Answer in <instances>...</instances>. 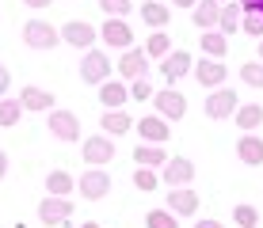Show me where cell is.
Masks as SVG:
<instances>
[{"label": "cell", "instance_id": "cell-1", "mask_svg": "<svg viewBox=\"0 0 263 228\" xmlns=\"http://www.w3.org/2000/svg\"><path fill=\"white\" fill-rule=\"evenodd\" d=\"M111 72H115V61L107 57L103 50H84V57H80V80L84 84H103V80H111Z\"/></svg>", "mask_w": 263, "mask_h": 228}, {"label": "cell", "instance_id": "cell-2", "mask_svg": "<svg viewBox=\"0 0 263 228\" xmlns=\"http://www.w3.org/2000/svg\"><path fill=\"white\" fill-rule=\"evenodd\" d=\"M77 194L84 198V202H99V198L111 194V175H107L103 168H88L84 175L77 179Z\"/></svg>", "mask_w": 263, "mask_h": 228}, {"label": "cell", "instance_id": "cell-3", "mask_svg": "<svg viewBox=\"0 0 263 228\" xmlns=\"http://www.w3.org/2000/svg\"><path fill=\"white\" fill-rule=\"evenodd\" d=\"M23 42L31 50H53L61 42V31H53V23H46V19H27L23 23Z\"/></svg>", "mask_w": 263, "mask_h": 228}, {"label": "cell", "instance_id": "cell-4", "mask_svg": "<svg viewBox=\"0 0 263 228\" xmlns=\"http://www.w3.org/2000/svg\"><path fill=\"white\" fill-rule=\"evenodd\" d=\"M80 156H84L88 168H103V163L115 160V141L107 133H96V137H84V144H80Z\"/></svg>", "mask_w": 263, "mask_h": 228}, {"label": "cell", "instance_id": "cell-5", "mask_svg": "<svg viewBox=\"0 0 263 228\" xmlns=\"http://www.w3.org/2000/svg\"><path fill=\"white\" fill-rule=\"evenodd\" d=\"M39 221L46 224V228L69 224V221H72V202H69V198H53V194H46V198L39 202Z\"/></svg>", "mask_w": 263, "mask_h": 228}, {"label": "cell", "instance_id": "cell-6", "mask_svg": "<svg viewBox=\"0 0 263 228\" xmlns=\"http://www.w3.org/2000/svg\"><path fill=\"white\" fill-rule=\"evenodd\" d=\"M153 107H157V114L164 118V122H179V118L187 114V95L176 88H164L153 95Z\"/></svg>", "mask_w": 263, "mask_h": 228}, {"label": "cell", "instance_id": "cell-7", "mask_svg": "<svg viewBox=\"0 0 263 228\" xmlns=\"http://www.w3.org/2000/svg\"><path fill=\"white\" fill-rule=\"evenodd\" d=\"M160 182H168V190H176V186H191L195 182V163L187 160V156H176V160H164V168H160Z\"/></svg>", "mask_w": 263, "mask_h": 228}, {"label": "cell", "instance_id": "cell-8", "mask_svg": "<svg viewBox=\"0 0 263 228\" xmlns=\"http://www.w3.org/2000/svg\"><path fill=\"white\" fill-rule=\"evenodd\" d=\"M237 91L233 88H214L210 95H206V118H214V122H221V118H233L237 114Z\"/></svg>", "mask_w": 263, "mask_h": 228}, {"label": "cell", "instance_id": "cell-9", "mask_svg": "<svg viewBox=\"0 0 263 228\" xmlns=\"http://www.w3.org/2000/svg\"><path fill=\"white\" fill-rule=\"evenodd\" d=\"M46 126H50V133L58 137V141H69V144L80 141V118L72 111H50Z\"/></svg>", "mask_w": 263, "mask_h": 228}, {"label": "cell", "instance_id": "cell-10", "mask_svg": "<svg viewBox=\"0 0 263 228\" xmlns=\"http://www.w3.org/2000/svg\"><path fill=\"white\" fill-rule=\"evenodd\" d=\"M99 38V31L88 19H69L65 27H61V42H69V46H77V50H92Z\"/></svg>", "mask_w": 263, "mask_h": 228}, {"label": "cell", "instance_id": "cell-11", "mask_svg": "<svg viewBox=\"0 0 263 228\" xmlns=\"http://www.w3.org/2000/svg\"><path fill=\"white\" fill-rule=\"evenodd\" d=\"M134 130H138V137L149 141V144H168V137H172V126L160 114H141L138 122H134Z\"/></svg>", "mask_w": 263, "mask_h": 228}, {"label": "cell", "instance_id": "cell-12", "mask_svg": "<svg viewBox=\"0 0 263 228\" xmlns=\"http://www.w3.org/2000/svg\"><path fill=\"white\" fill-rule=\"evenodd\" d=\"M195 80H198V84H202V88H221L225 84V76H229V69H225V61H217V57H202V61H195Z\"/></svg>", "mask_w": 263, "mask_h": 228}, {"label": "cell", "instance_id": "cell-13", "mask_svg": "<svg viewBox=\"0 0 263 228\" xmlns=\"http://www.w3.org/2000/svg\"><path fill=\"white\" fill-rule=\"evenodd\" d=\"M191 69H195V57H191V53H183V50H172L168 57H160V76H164L168 84H179Z\"/></svg>", "mask_w": 263, "mask_h": 228}, {"label": "cell", "instance_id": "cell-14", "mask_svg": "<svg viewBox=\"0 0 263 228\" xmlns=\"http://www.w3.org/2000/svg\"><path fill=\"white\" fill-rule=\"evenodd\" d=\"M99 38H103V46H111V50H130L134 46V27L122 23V19H107L99 27Z\"/></svg>", "mask_w": 263, "mask_h": 228}, {"label": "cell", "instance_id": "cell-15", "mask_svg": "<svg viewBox=\"0 0 263 228\" xmlns=\"http://www.w3.org/2000/svg\"><path fill=\"white\" fill-rule=\"evenodd\" d=\"M119 76L122 80H145L149 76V57H145V50L138 46H130V50L119 57Z\"/></svg>", "mask_w": 263, "mask_h": 228}, {"label": "cell", "instance_id": "cell-16", "mask_svg": "<svg viewBox=\"0 0 263 228\" xmlns=\"http://www.w3.org/2000/svg\"><path fill=\"white\" fill-rule=\"evenodd\" d=\"M20 107H23V111H34V114H50L53 111V95L46 88H39V84H23Z\"/></svg>", "mask_w": 263, "mask_h": 228}, {"label": "cell", "instance_id": "cell-17", "mask_svg": "<svg viewBox=\"0 0 263 228\" xmlns=\"http://www.w3.org/2000/svg\"><path fill=\"white\" fill-rule=\"evenodd\" d=\"M198 205H202V202H198V194H195L191 186H176V190H168V209H172L176 217H195V213H198Z\"/></svg>", "mask_w": 263, "mask_h": 228}, {"label": "cell", "instance_id": "cell-18", "mask_svg": "<svg viewBox=\"0 0 263 228\" xmlns=\"http://www.w3.org/2000/svg\"><path fill=\"white\" fill-rule=\"evenodd\" d=\"M217 15H221V0H198L191 8V23L198 31H217Z\"/></svg>", "mask_w": 263, "mask_h": 228}, {"label": "cell", "instance_id": "cell-19", "mask_svg": "<svg viewBox=\"0 0 263 228\" xmlns=\"http://www.w3.org/2000/svg\"><path fill=\"white\" fill-rule=\"evenodd\" d=\"M164 160H168V152H164V144H149V141H141V144H134V163L138 168H164Z\"/></svg>", "mask_w": 263, "mask_h": 228}, {"label": "cell", "instance_id": "cell-20", "mask_svg": "<svg viewBox=\"0 0 263 228\" xmlns=\"http://www.w3.org/2000/svg\"><path fill=\"white\" fill-rule=\"evenodd\" d=\"M126 99H130V88L126 84H115V80H103V84H99V103H103V111H122Z\"/></svg>", "mask_w": 263, "mask_h": 228}, {"label": "cell", "instance_id": "cell-21", "mask_svg": "<svg viewBox=\"0 0 263 228\" xmlns=\"http://www.w3.org/2000/svg\"><path fill=\"white\" fill-rule=\"evenodd\" d=\"M237 160L248 163V168H259V163H263V141L256 133H244L237 141Z\"/></svg>", "mask_w": 263, "mask_h": 228}, {"label": "cell", "instance_id": "cell-22", "mask_svg": "<svg viewBox=\"0 0 263 228\" xmlns=\"http://www.w3.org/2000/svg\"><path fill=\"white\" fill-rule=\"evenodd\" d=\"M141 19L153 27V31H164L168 19H172V8L164 4V0H145L141 4Z\"/></svg>", "mask_w": 263, "mask_h": 228}, {"label": "cell", "instance_id": "cell-23", "mask_svg": "<svg viewBox=\"0 0 263 228\" xmlns=\"http://www.w3.org/2000/svg\"><path fill=\"white\" fill-rule=\"evenodd\" d=\"M99 126H103L107 137H126L134 130V118L126 111H107V114H99Z\"/></svg>", "mask_w": 263, "mask_h": 228}, {"label": "cell", "instance_id": "cell-24", "mask_svg": "<svg viewBox=\"0 0 263 228\" xmlns=\"http://www.w3.org/2000/svg\"><path fill=\"white\" fill-rule=\"evenodd\" d=\"M244 19V8H240V0H229V4H221V15H217V31L229 38V34H237V27Z\"/></svg>", "mask_w": 263, "mask_h": 228}, {"label": "cell", "instance_id": "cell-25", "mask_svg": "<svg viewBox=\"0 0 263 228\" xmlns=\"http://www.w3.org/2000/svg\"><path fill=\"white\" fill-rule=\"evenodd\" d=\"M233 118H237V126H240L244 133H256L259 126H263V107L259 103H240Z\"/></svg>", "mask_w": 263, "mask_h": 228}, {"label": "cell", "instance_id": "cell-26", "mask_svg": "<svg viewBox=\"0 0 263 228\" xmlns=\"http://www.w3.org/2000/svg\"><path fill=\"white\" fill-rule=\"evenodd\" d=\"M198 46H202V57H217V61H221L225 53H229V38H225L221 31H202Z\"/></svg>", "mask_w": 263, "mask_h": 228}, {"label": "cell", "instance_id": "cell-27", "mask_svg": "<svg viewBox=\"0 0 263 228\" xmlns=\"http://www.w3.org/2000/svg\"><path fill=\"white\" fill-rule=\"evenodd\" d=\"M72 190H77V179H72L69 171H50V175H46V194H53V198H69Z\"/></svg>", "mask_w": 263, "mask_h": 228}, {"label": "cell", "instance_id": "cell-28", "mask_svg": "<svg viewBox=\"0 0 263 228\" xmlns=\"http://www.w3.org/2000/svg\"><path fill=\"white\" fill-rule=\"evenodd\" d=\"M141 50H145V57H168V53H172V38L164 31H153L149 42H145Z\"/></svg>", "mask_w": 263, "mask_h": 228}, {"label": "cell", "instance_id": "cell-29", "mask_svg": "<svg viewBox=\"0 0 263 228\" xmlns=\"http://www.w3.org/2000/svg\"><path fill=\"white\" fill-rule=\"evenodd\" d=\"M145 228H179V217L172 209H149L145 213Z\"/></svg>", "mask_w": 263, "mask_h": 228}, {"label": "cell", "instance_id": "cell-30", "mask_svg": "<svg viewBox=\"0 0 263 228\" xmlns=\"http://www.w3.org/2000/svg\"><path fill=\"white\" fill-rule=\"evenodd\" d=\"M23 118V107H20V99H0V126H4V130H12L15 122H20Z\"/></svg>", "mask_w": 263, "mask_h": 228}, {"label": "cell", "instance_id": "cell-31", "mask_svg": "<svg viewBox=\"0 0 263 228\" xmlns=\"http://www.w3.org/2000/svg\"><path fill=\"white\" fill-rule=\"evenodd\" d=\"M134 186H138L141 194H153V190L160 186V175L153 168H138V171H134Z\"/></svg>", "mask_w": 263, "mask_h": 228}, {"label": "cell", "instance_id": "cell-32", "mask_svg": "<svg viewBox=\"0 0 263 228\" xmlns=\"http://www.w3.org/2000/svg\"><path fill=\"white\" fill-rule=\"evenodd\" d=\"M233 221L240 228H256L259 224V209L256 205H233Z\"/></svg>", "mask_w": 263, "mask_h": 228}, {"label": "cell", "instance_id": "cell-33", "mask_svg": "<svg viewBox=\"0 0 263 228\" xmlns=\"http://www.w3.org/2000/svg\"><path fill=\"white\" fill-rule=\"evenodd\" d=\"M240 80L252 88H263V61H248V65H240Z\"/></svg>", "mask_w": 263, "mask_h": 228}, {"label": "cell", "instance_id": "cell-34", "mask_svg": "<svg viewBox=\"0 0 263 228\" xmlns=\"http://www.w3.org/2000/svg\"><path fill=\"white\" fill-rule=\"evenodd\" d=\"M99 8H103L107 15H111V19H126V15H130V0H99Z\"/></svg>", "mask_w": 263, "mask_h": 228}, {"label": "cell", "instance_id": "cell-35", "mask_svg": "<svg viewBox=\"0 0 263 228\" xmlns=\"http://www.w3.org/2000/svg\"><path fill=\"white\" fill-rule=\"evenodd\" d=\"M240 31H244V34H252V38H263V15H256V12H244Z\"/></svg>", "mask_w": 263, "mask_h": 228}, {"label": "cell", "instance_id": "cell-36", "mask_svg": "<svg viewBox=\"0 0 263 228\" xmlns=\"http://www.w3.org/2000/svg\"><path fill=\"white\" fill-rule=\"evenodd\" d=\"M157 91H153V84H149V76L145 80H130V99H138V103H145V99H153Z\"/></svg>", "mask_w": 263, "mask_h": 228}, {"label": "cell", "instance_id": "cell-37", "mask_svg": "<svg viewBox=\"0 0 263 228\" xmlns=\"http://www.w3.org/2000/svg\"><path fill=\"white\" fill-rule=\"evenodd\" d=\"M8 88H12V76H8V69H4V61H0V99L8 95Z\"/></svg>", "mask_w": 263, "mask_h": 228}, {"label": "cell", "instance_id": "cell-38", "mask_svg": "<svg viewBox=\"0 0 263 228\" xmlns=\"http://www.w3.org/2000/svg\"><path fill=\"white\" fill-rule=\"evenodd\" d=\"M240 8H244V12H256V15H263V0H240Z\"/></svg>", "mask_w": 263, "mask_h": 228}, {"label": "cell", "instance_id": "cell-39", "mask_svg": "<svg viewBox=\"0 0 263 228\" xmlns=\"http://www.w3.org/2000/svg\"><path fill=\"white\" fill-rule=\"evenodd\" d=\"M23 4H27V8H50L53 0H23Z\"/></svg>", "mask_w": 263, "mask_h": 228}, {"label": "cell", "instance_id": "cell-40", "mask_svg": "<svg viewBox=\"0 0 263 228\" xmlns=\"http://www.w3.org/2000/svg\"><path fill=\"white\" fill-rule=\"evenodd\" d=\"M4 175H8V152L0 149V179H4Z\"/></svg>", "mask_w": 263, "mask_h": 228}, {"label": "cell", "instance_id": "cell-41", "mask_svg": "<svg viewBox=\"0 0 263 228\" xmlns=\"http://www.w3.org/2000/svg\"><path fill=\"white\" fill-rule=\"evenodd\" d=\"M195 228H225L221 221H195Z\"/></svg>", "mask_w": 263, "mask_h": 228}, {"label": "cell", "instance_id": "cell-42", "mask_svg": "<svg viewBox=\"0 0 263 228\" xmlns=\"http://www.w3.org/2000/svg\"><path fill=\"white\" fill-rule=\"evenodd\" d=\"M172 4H176V8H195L198 0H172Z\"/></svg>", "mask_w": 263, "mask_h": 228}, {"label": "cell", "instance_id": "cell-43", "mask_svg": "<svg viewBox=\"0 0 263 228\" xmlns=\"http://www.w3.org/2000/svg\"><path fill=\"white\" fill-rule=\"evenodd\" d=\"M80 228H99V224H96V221H84V224H80Z\"/></svg>", "mask_w": 263, "mask_h": 228}, {"label": "cell", "instance_id": "cell-44", "mask_svg": "<svg viewBox=\"0 0 263 228\" xmlns=\"http://www.w3.org/2000/svg\"><path fill=\"white\" fill-rule=\"evenodd\" d=\"M256 53H259V61H263V38H259V50H256Z\"/></svg>", "mask_w": 263, "mask_h": 228}]
</instances>
